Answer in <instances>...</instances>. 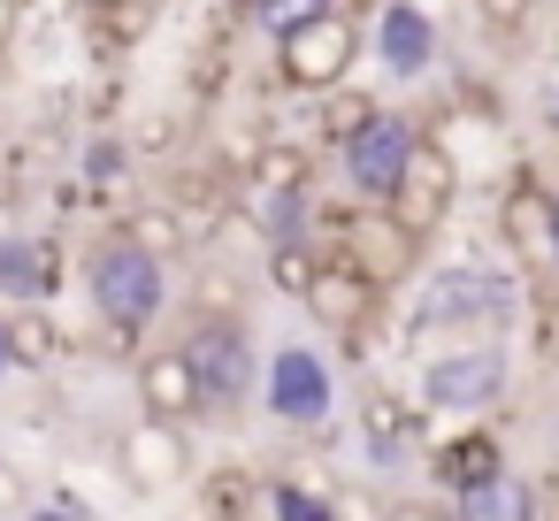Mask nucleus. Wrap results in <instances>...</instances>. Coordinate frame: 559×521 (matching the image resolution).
<instances>
[{
  "mask_svg": "<svg viewBox=\"0 0 559 521\" xmlns=\"http://www.w3.org/2000/svg\"><path fill=\"white\" fill-rule=\"evenodd\" d=\"M353 62H360V24L345 9H322V16H307L299 32L276 39V70H284L292 93H330V85H345Z\"/></svg>",
  "mask_w": 559,
  "mask_h": 521,
  "instance_id": "obj_4",
  "label": "nucleus"
},
{
  "mask_svg": "<svg viewBox=\"0 0 559 521\" xmlns=\"http://www.w3.org/2000/svg\"><path fill=\"white\" fill-rule=\"evenodd\" d=\"M528 9H536V0H475V16H483L490 32H521V24H528Z\"/></svg>",
  "mask_w": 559,
  "mask_h": 521,
  "instance_id": "obj_27",
  "label": "nucleus"
},
{
  "mask_svg": "<svg viewBox=\"0 0 559 521\" xmlns=\"http://www.w3.org/2000/svg\"><path fill=\"white\" fill-rule=\"evenodd\" d=\"M146 24H154V0H108V9H100V32H108V47H131Z\"/></svg>",
  "mask_w": 559,
  "mask_h": 521,
  "instance_id": "obj_24",
  "label": "nucleus"
},
{
  "mask_svg": "<svg viewBox=\"0 0 559 521\" xmlns=\"http://www.w3.org/2000/svg\"><path fill=\"white\" fill-rule=\"evenodd\" d=\"M0 292L24 299V307H39L55 292V253L39 238H0Z\"/></svg>",
  "mask_w": 559,
  "mask_h": 521,
  "instance_id": "obj_17",
  "label": "nucleus"
},
{
  "mask_svg": "<svg viewBox=\"0 0 559 521\" xmlns=\"http://www.w3.org/2000/svg\"><path fill=\"white\" fill-rule=\"evenodd\" d=\"M246 208L261 215L269 246H284V238H307V230H314V185H253V192H246Z\"/></svg>",
  "mask_w": 559,
  "mask_h": 521,
  "instance_id": "obj_16",
  "label": "nucleus"
},
{
  "mask_svg": "<svg viewBox=\"0 0 559 521\" xmlns=\"http://www.w3.org/2000/svg\"><path fill=\"white\" fill-rule=\"evenodd\" d=\"M16 39V0H0V47Z\"/></svg>",
  "mask_w": 559,
  "mask_h": 521,
  "instance_id": "obj_29",
  "label": "nucleus"
},
{
  "mask_svg": "<svg viewBox=\"0 0 559 521\" xmlns=\"http://www.w3.org/2000/svg\"><path fill=\"white\" fill-rule=\"evenodd\" d=\"M253 185H314V162L299 146H261L253 154Z\"/></svg>",
  "mask_w": 559,
  "mask_h": 521,
  "instance_id": "obj_22",
  "label": "nucleus"
},
{
  "mask_svg": "<svg viewBox=\"0 0 559 521\" xmlns=\"http://www.w3.org/2000/svg\"><path fill=\"white\" fill-rule=\"evenodd\" d=\"M452 200H460V162H452L444 146H414V162H406V177H399V192H391L383 208L421 238V230H437V223L452 215Z\"/></svg>",
  "mask_w": 559,
  "mask_h": 521,
  "instance_id": "obj_8",
  "label": "nucleus"
},
{
  "mask_svg": "<svg viewBox=\"0 0 559 521\" xmlns=\"http://www.w3.org/2000/svg\"><path fill=\"white\" fill-rule=\"evenodd\" d=\"M322 9H337V0H238V16H246L253 32H269V39L299 32V24H307V16H322Z\"/></svg>",
  "mask_w": 559,
  "mask_h": 521,
  "instance_id": "obj_20",
  "label": "nucleus"
},
{
  "mask_svg": "<svg viewBox=\"0 0 559 521\" xmlns=\"http://www.w3.org/2000/svg\"><path fill=\"white\" fill-rule=\"evenodd\" d=\"M506 460H498V445L475 429V437H452V445H437V483H452V490H467V483H483V475H498Z\"/></svg>",
  "mask_w": 559,
  "mask_h": 521,
  "instance_id": "obj_19",
  "label": "nucleus"
},
{
  "mask_svg": "<svg viewBox=\"0 0 559 521\" xmlns=\"http://www.w3.org/2000/svg\"><path fill=\"white\" fill-rule=\"evenodd\" d=\"M551 253H559V192H551Z\"/></svg>",
  "mask_w": 559,
  "mask_h": 521,
  "instance_id": "obj_32",
  "label": "nucleus"
},
{
  "mask_svg": "<svg viewBox=\"0 0 559 521\" xmlns=\"http://www.w3.org/2000/svg\"><path fill=\"white\" fill-rule=\"evenodd\" d=\"M368 116H376V100H360V93H337V85H330V100H322V131H330V146H345Z\"/></svg>",
  "mask_w": 559,
  "mask_h": 521,
  "instance_id": "obj_23",
  "label": "nucleus"
},
{
  "mask_svg": "<svg viewBox=\"0 0 559 521\" xmlns=\"http://www.w3.org/2000/svg\"><path fill=\"white\" fill-rule=\"evenodd\" d=\"M345 261H360L368 269V284H399L406 269H414V230L383 208V215H360V223H345Z\"/></svg>",
  "mask_w": 559,
  "mask_h": 521,
  "instance_id": "obj_12",
  "label": "nucleus"
},
{
  "mask_svg": "<svg viewBox=\"0 0 559 521\" xmlns=\"http://www.w3.org/2000/svg\"><path fill=\"white\" fill-rule=\"evenodd\" d=\"M123 467H131L139 483H169V475H185V422L146 414L139 429H123Z\"/></svg>",
  "mask_w": 559,
  "mask_h": 521,
  "instance_id": "obj_14",
  "label": "nucleus"
},
{
  "mask_svg": "<svg viewBox=\"0 0 559 521\" xmlns=\"http://www.w3.org/2000/svg\"><path fill=\"white\" fill-rule=\"evenodd\" d=\"M414 146H421V131L399 116V108H376L345 146H337V162H345V185L368 200V208H383L391 192H399V177H406V162H414Z\"/></svg>",
  "mask_w": 559,
  "mask_h": 521,
  "instance_id": "obj_6",
  "label": "nucleus"
},
{
  "mask_svg": "<svg viewBox=\"0 0 559 521\" xmlns=\"http://www.w3.org/2000/svg\"><path fill=\"white\" fill-rule=\"evenodd\" d=\"M551 131H559V85H551Z\"/></svg>",
  "mask_w": 559,
  "mask_h": 521,
  "instance_id": "obj_33",
  "label": "nucleus"
},
{
  "mask_svg": "<svg viewBox=\"0 0 559 521\" xmlns=\"http://www.w3.org/2000/svg\"><path fill=\"white\" fill-rule=\"evenodd\" d=\"M0 368H16V353H9V322H0Z\"/></svg>",
  "mask_w": 559,
  "mask_h": 521,
  "instance_id": "obj_31",
  "label": "nucleus"
},
{
  "mask_svg": "<svg viewBox=\"0 0 559 521\" xmlns=\"http://www.w3.org/2000/svg\"><path fill=\"white\" fill-rule=\"evenodd\" d=\"M24 521H78V513H62V506H39V513H24Z\"/></svg>",
  "mask_w": 559,
  "mask_h": 521,
  "instance_id": "obj_30",
  "label": "nucleus"
},
{
  "mask_svg": "<svg viewBox=\"0 0 559 521\" xmlns=\"http://www.w3.org/2000/svg\"><path fill=\"white\" fill-rule=\"evenodd\" d=\"M9 353H16V368H55V360H62L55 315H47V307H16V315H9Z\"/></svg>",
  "mask_w": 559,
  "mask_h": 521,
  "instance_id": "obj_18",
  "label": "nucleus"
},
{
  "mask_svg": "<svg viewBox=\"0 0 559 521\" xmlns=\"http://www.w3.org/2000/svg\"><path fill=\"white\" fill-rule=\"evenodd\" d=\"M85 292H93V307L131 338V330H146V322L169 307V269H162V253H154L146 238L108 230V238L85 253Z\"/></svg>",
  "mask_w": 559,
  "mask_h": 521,
  "instance_id": "obj_1",
  "label": "nucleus"
},
{
  "mask_svg": "<svg viewBox=\"0 0 559 521\" xmlns=\"http://www.w3.org/2000/svg\"><path fill=\"white\" fill-rule=\"evenodd\" d=\"M452 513H460V521H536V490H528L513 467H498V475L452 490Z\"/></svg>",
  "mask_w": 559,
  "mask_h": 521,
  "instance_id": "obj_15",
  "label": "nucleus"
},
{
  "mask_svg": "<svg viewBox=\"0 0 559 521\" xmlns=\"http://www.w3.org/2000/svg\"><path fill=\"white\" fill-rule=\"evenodd\" d=\"M521 292L506 269H475V261H452V269H429L421 299H414V322L421 330H452V322H513Z\"/></svg>",
  "mask_w": 559,
  "mask_h": 521,
  "instance_id": "obj_3",
  "label": "nucleus"
},
{
  "mask_svg": "<svg viewBox=\"0 0 559 521\" xmlns=\"http://www.w3.org/2000/svg\"><path fill=\"white\" fill-rule=\"evenodd\" d=\"M506 345H498V330L483 338V345H460V353H437V360H421V406L429 414H483L498 391H506Z\"/></svg>",
  "mask_w": 559,
  "mask_h": 521,
  "instance_id": "obj_5",
  "label": "nucleus"
},
{
  "mask_svg": "<svg viewBox=\"0 0 559 521\" xmlns=\"http://www.w3.org/2000/svg\"><path fill=\"white\" fill-rule=\"evenodd\" d=\"M551 437H559V422H551Z\"/></svg>",
  "mask_w": 559,
  "mask_h": 521,
  "instance_id": "obj_34",
  "label": "nucleus"
},
{
  "mask_svg": "<svg viewBox=\"0 0 559 521\" xmlns=\"http://www.w3.org/2000/svg\"><path fill=\"white\" fill-rule=\"evenodd\" d=\"M399 429H406V422H399V399H368V429H360V445H368L376 460L399 452Z\"/></svg>",
  "mask_w": 559,
  "mask_h": 521,
  "instance_id": "obj_25",
  "label": "nucleus"
},
{
  "mask_svg": "<svg viewBox=\"0 0 559 521\" xmlns=\"http://www.w3.org/2000/svg\"><path fill=\"white\" fill-rule=\"evenodd\" d=\"M269 506H276V521H337V513H330V498H307L299 483H276V490H269Z\"/></svg>",
  "mask_w": 559,
  "mask_h": 521,
  "instance_id": "obj_26",
  "label": "nucleus"
},
{
  "mask_svg": "<svg viewBox=\"0 0 559 521\" xmlns=\"http://www.w3.org/2000/svg\"><path fill=\"white\" fill-rule=\"evenodd\" d=\"M139 406L162 414V422H185V414L207 406V399H200V376H192V360H185V345H154V353L139 360Z\"/></svg>",
  "mask_w": 559,
  "mask_h": 521,
  "instance_id": "obj_13",
  "label": "nucleus"
},
{
  "mask_svg": "<svg viewBox=\"0 0 559 521\" xmlns=\"http://www.w3.org/2000/svg\"><path fill=\"white\" fill-rule=\"evenodd\" d=\"M376 307H383V284H368L360 261H322L314 284H307V315L322 330H337V338H360L376 322Z\"/></svg>",
  "mask_w": 559,
  "mask_h": 521,
  "instance_id": "obj_9",
  "label": "nucleus"
},
{
  "mask_svg": "<svg viewBox=\"0 0 559 521\" xmlns=\"http://www.w3.org/2000/svg\"><path fill=\"white\" fill-rule=\"evenodd\" d=\"M314 269H322V253H314L307 238H284V246H269V284H276V292H292V299H307V284H314Z\"/></svg>",
  "mask_w": 559,
  "mask_h": 521,
  "instance_id": "obj_21",
  "label": "nucleus"
},
{
  "mask_svg": "<svg viewBox=\"0 0 559 521\" xmlns=\"http://www.w3.org/2000/svg\"><path fill=\"white\" fill-rule=\"evenodd\" d=\"M498 230H506V246H513V261L528 276H551L559 269V253H551V192L544 185H513L506 208H498Z\"/></svg>",
  "mask_w": 559,
  "mask_h": 521,
  "instance_id": "obj_11",
  "label": "nucleus"
},
{
  "mask_svg": "<svg viewBox=\"0 0 559 521\" xmlns=\"http://www.w3.org/2000/svg\"><path fill=\"white\" fill-rule=\"evenodd\" d=\"M185 360L200 376V399L215 414H238L246 391H253V338H246V315H192L185 322Z\"/></svg>",
  "mask_w": 559,
  "mask_h": 521,
  "instance_id": "obj_2",
  "label": "nucleus"
},
{
  "mask_svg": "<svg viewBox=\"0 0 559 521\" xmlns=\"http://www.w3.org/2000/svg\"><path fill=\"white\" fill-rule=\"evenodd\" d=\"M330 406H337L330 360L314 345H276V360H269V414L292 422V429H314V422H330Z\"/></svg>",
  "mask_w": 559,
  "mask_h": 521,
  "instance_id": "obj_7",
  "label": "nucleus"
},
{
  "mask_svg": "<svg viewBox=\"0 0 559 521\" xmlns=\"http://www.w3.org/2000/svg\"><path fill=\"white\" fill-rule=\"evenodd\" d=\"M85 169H93V177L108 185V177H123V169H131V146H123V139H93V154H85Z\"/></svg>",
  "mask_w": 559,
  "mask_h": 521,
  "instance_id": "obj_28",
  "label": "nucleus"
},
{
  "mask_svg": "<svg viewBox=\"0 0 559 521\" xmlns=\"http://www.w3.org/2000/svg\"><path fill=\"white\" fill-rule=\"evenodd\" d=\"M368 39H376V62L391 78H429V62H437V16L421 0H383Z\"/></svg>",
  "mask_w": 559,
  "mask_h": 521,
  "instance_id": "obj_10",
  "label": "nucleus"
}]
</instances>
